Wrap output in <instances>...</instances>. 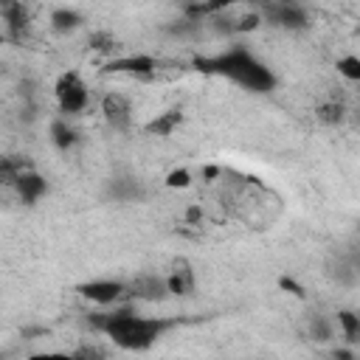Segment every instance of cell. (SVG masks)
Here are the masks:
<instances>
[{"mask_svg": "<svg viewBox=\"0 0 360 360\" xmlns=\"http://www.w3.org/2000/svg\"><path fill=\"white\" fill-rule=\"evenodd\" d=\"M14 191H17V197H20L25 205H34L37 200H42V197L48 194V180H45L39 172H34V169L28 166V169H22V172L17 174Z\"/></svg>", "mask_w": 360, "mask_h": 360, "instance_id": "obj_8", "label": "cell"}, {"mask_svg": "<svg viewBox=\"0 0 360 360\" xmlns=\"http://www.w3.org/2000/svg\"><path fill=\"white\" fill-rule=\"evenodd\" d=\"M281 287H284V290H292L295 295H304V290H301V284H298V281H292V278H287V276L281 278Z\"/></svg>", "mask_w": 360, "mask_h": 360, "instance_id": "obj_23", "label": "cell"}, {"mask_svg": "<svg viewBox=\"0 0 360 360\" xmlns=\"http://www.w3.org/2000/svg\"><path fill=\"white\" fill-rule=\"evenodd\" d=\"M309 338H312L315 343H329V340H335V321H332L329 315H321V312L309 315Z\"/></svg>", "mask_w": 360, "mask_h": 360, "instance_id": "obj_15", "label": "cell"}, {"mask_svg": "<svg viewBox=\"0 0 360 360\" xmlns=\"http://www.w3.org/2000/svg\"><path fill=\"white\" fill-rule=\"evenodd\" d=\"M180 121H183V112H180V110H166V112H160L155 121H149L146 129H149L152 135H172L174 127H180Z\"/></svg>", "mask_w": 360, "mask_h": 360, "instance_id": "obj_16", "label": "cell"}, {"mask_svg": "<svg viewBox=\"0 0 360 360\" xmlns=\"http://www.w3.org/2000/svg\"><path fill=\"white\" fill-rule=\"evenodd\" d=\"M51 143H53L59 152H70V149L79 143V132L68 124V118H53V121H51Z\"/></svg>", "mask_w": 360, "mask_h": 360, "instance_id": "obj_12", "label": "cell"}, {"mask_svg": "<svg viewBox=\"0 0 360 360\" xmlns=\"http://www.w3.org/2000/svg\"><path fill=\"white\" fill-rule=\"evenodd\" d=\"M259 17L276 28H284V31H304L309 25V17L304 11V6L292 3V0H270V3H262L259 8Z\"/></svg>", "mask_w": 360, "mask_h": 360, "instance_id": "obj_4", "label": "cell"}, {"mask_svg": "<svg viewBox=\"0 0 360 360\" xmlns=\"http://www.w3.org/2000/svg\"><path fill=\"white\" fill-rule=\"evenodd\" d=\"M6 3H14V0H0V6H6Z\"/></svg>", "mask_w": 360, "mask_h": 360, "instance_id": "obj_24", "label": "cell"}, {"mask_svg": "<svg viewBox=\"0 0 360 360\" xmlns=\"http://www.w3.org/2000/svg\"><path fill=\"white\" fill-rule=\"evenodd\" d=\"M166 284H169V295H191L194 287H197V278H194V270L188 262H177L172 267V273L166 276Z\"/></svg>", "mask_w": 360, "mask_h": 360, "instance_id": "obj_11", "label": "cell"}, {"mask_svg": "<svg viewBox=\"0 0 360 360\" xmlns=\"http://www.w3.org/2000/svg\"><path fill=\"white\" fill-rule=\"evenodd\" d=\"M127 295H132L135 301H146V304L166 301L169 298L166 276H160V273H138L132 281H127Z\"/></svg>", "mask_w": 360, "mask_h": 360, "instance_id": "obj_6", "label": "cell"}, {"mask_svg": "<svg viewBox=\"0 0 360 360\" xmlns=\"http://www.w3.org/2000/svg\"><path fill=\"white\" fill-rule=\"evenodd\" d=\"M51 28L56 31V34H73L76 28H82V14L76 11V8H68V6H62V8H53L51 11Z\"/></svg>", "mask_w": 360, "mask_h": 360, "instance_id": "obj_13", "label": "cell"}, {"mask_svg": "<svg viewBox=\"0 0 360 360\" xmlns=\"http://www.w3.org/2000/svg\"><path fill=\"white\" fill-rule=\"evenodd\" d=\"M197 68L225 76L228 82H233L250 93H270L276 87V73L259 56H253L248 48H228L211 59H197Z\"/></svg>", "mask_w": 360, "mask_h": 360, "instance_id": "obj_2", "label": "cell"}, {"mask_svg": "<svg viewBox=\"0 0 360 360\" xmlns=\"http://www.w3.org/2000/svg\"><path fill=\"white\" fill-rule=\"evenodd\" d=\"M338 73L346 79V82H360V56H354V53H346V56H340L338 59Z\"/></svg>", "mask_w": 360, "mask_h": 360, "instance_id": "obj_20", "label": "cell"}, {"mask_svg": "<svg viewBox=\"0 0 360 360\" xmlns=\"http://www.w3.org/2000/svg\"><path fill=\"white\" fill-rule=\"evenodd\" d=\"M3 17L8 22V31L14 37H20V31L25 28V11H22V0H14V3H6L3 6Z\"/></svg>", "mask_w": 360, "mask_h": 360, "instance_id": "obj_19", "label": "cell"}, {"mask_svg": "<svg viewBox=\"0 0 360 360\" xmlns=\"http://www.w3.org/2000/svg\"><path fill=\"white\" fill-rule=\"evenodd\" d=\"M22 169H28L25 160H20V158H0V180H3V183L14 186V180H17V174H20Z\"/></svg>", "mask_w": 360, "mask_h": 360, "instance_id": "obj_21", "label": "cell"}, {"mask_svg": "<svg viewBox=\"0 0 360 360\" xmlns=\"http://www.w3.org/2000/svg\"><path fill=\"white\" fill-rule=\"evenodd\" d=\"M338 326H340V335H343L349 343H357V340H360V315H357V312L340 309V312H338Z\"/></svg>", "mask_w": 360, "mask_h": 360, "instance_id": "obj_17", "label": "cell"}, {"mask_svg": "<svg viewBox=\"0 0 360 360\" xmlns=\"http://www.w3.org/2000/svg\"><path fill=\"white\" fill-rule=\"evenodd\" d=\"M53 96H56V104H59L62 115H76L90 104V90H87L84 79L76 70H68L56 79Z\"/></svg>", "mask_w": 360, "mask_h": 360, "instance_id": "obj_3", "label": "cell"}, {"mask_svg": "<svg viewBox=\"0 0 360 360\" xmlns=\"http://www.w3.org/2000/svg\"><path fill=\"white\" fill-rule=\"evenodd\" d=\"M107 194H110L115 202H129V200L141 197V186H138L132 177H115V180H110Z\"/></svg>", "mask_w": 360, "mask_h": 360, "instance_id": "obj_14", "label": "cell"}, {"mask_svg": "<svg viewBox=\"0 0 360 360\" xmlns=\"http://www.w3.org/2000/svg\"><path fill=\"white\" fill-rule=\"evenodd\" d=\"M166 183H169L172 188H186V186L191 183V174H188V169H174Z\"/></svg>", "mask_w": 360, "mask_h": 360, "instance_id": "obj_22", "label": "cell"}, {"mask_svg": "<svg viewBox=\"0 0 360 360\" xmlns=\"http://www.w3.org/2000/svg\"><path fill=\"white\" fill-rule=\"evenodd\" d=\"M101 118L107 121L110 129L127 132L132 127V104L124 93H107L101 98Z\"/></svg>", "mask_w": 360, "mask_h": 360, "instance_id": "obj_7", "label": "cell"}, {"mask_svg": "<svg viewBox=\"0 0 360 360\" xmlns=\"http://www.w3.org/2000/svg\"><path fill=\"white\" fill-rule=\"evenodd\" d=\"M357 273H360L357 253H338V259L329 262V276L340 287H357Z\"/></svg>", "mask_w": 360, "mask_h": 360, "instance_id": "obj_10", "label": "cell"}, {"mask_svg": "<svg viewBox=\"0 0 360 360\" xmlns=\"http://www.w3.org/2000/svg\"><path fill=\"white\" fill-rule=\"evenodd\" d=\"M90 323L104 338H110L115 346H121L127 352H146L169 329H174L177 321H172V318H149V315H138L132 307H118L112 312L93 315Z\"/></svg>", "mask_w": 360, "mask_h": 360, "instance_id": "obj_1", "label": "cell"}, {"mask_svg": "<svg viewBox=\"0 0 360 360\" xmlns=\"http://www.w3.org/2000/svg\"><path fill=\"white\" fill-rule=\"evenodd\" d=\"M110 73H129V76H152L155 73V59L146 56V53H138V56H118V59H110L107 68Z\"/></svg>", "mask_w": 360, "mask_h": 360, "instance_id": "obj_9", "label": "cell"}, {"mask_svg": "<svg viewBox=\"0 0 360 360\" xmlns=\"http://www.w3.org/2000/svg\"><path fill=\"white\" fill-rule=\"evenodd\" d=\"M76 290L82 298H87L96 307H112L127 295V284L118 278H93V281L79 284Z\"/></svg>", "mask_w": 360, "mask_h": 360, "instance_id": "obj_5", "label": "cell"}, {"mask_svg": "<svg viewBox=\"0 0 360 360\" xmlns=\"http://www.w3.org/2000/svg\"><path fill=\"white\" fill-rule=\"evenodd\" d=\"M315 115H318L323 124L338 127V124H343V118H346V104H343V101H323V104H318Z\"/></svg>", "mask_w": 360, "mask_h": 360, "instance_id": "obj_18", "label": "cell"}, {"mask_svg": "<svg viewBox=\"0 0 360 360\" xmlns=\"http://www.w3.org/2000/svg\"><path fill=\"white\" fill-rule=\"evenodd\" d=\"M3 39H6V34H3V31H0V45H3Z\"/></svg>", "mask_w": 360, "mask_h": 360, "instance_id": "obj_25", "label": "cell"}]
</instances>
